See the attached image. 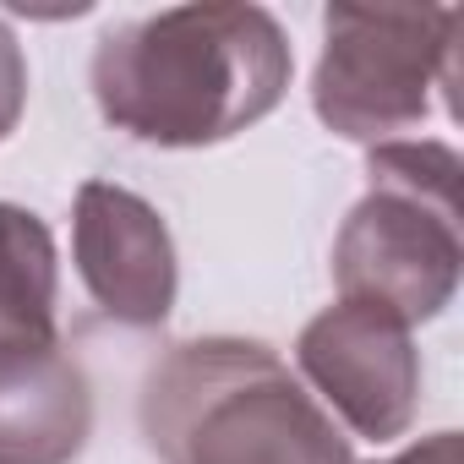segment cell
I'll return each mask as SVG.
<instances>
[{
  "instance_id": "obj_10",
  "label": "cell",
  "mask_w": 464,
  "mask_h": 464,
  "mask_svg": "<svg viewBox=\"0 0 464 464\" xmlns=\"http://www.w3.org/2000/svg\"><path fill=\"white\" fill-rule=\"evenodd\" d=\"M382 464H464V442H459V431H431V437H420L415 448H404Z\"/></svg>"
},
{
  "instance_id": "obj_9",
  "label": "cell",
  "mask_w": 464,
  "mask_h": 464,
  "mask_svg": "<svg viewBox=\"0 0 464 464\" xmlns=\"http://www.w3.org/2000/svg\"><path fill=\"white\" fill-rule=\"evenodd\" d=\"M23 104H28V61H23V44L12 39V28L0 23V142L17 131Z\"/></svg>"
},
{
  "instance_id": "obj_8",
  "label": "cell",
  "mask_w": 464,
  "mask_h": 464,
  "mask_svg": "<svg viewBox=\"0 0 464 464\" xmlns=\"http://www.w3.org/2000/svg\"><path fill=\"white\" fill-rule=\"evenodd\" d=\"M55 301L61 263L50 224L17 202H0V361L61 344Z\"/></svg>"
},
{
  "instance_id": "obj_7",
  "label": "cell",
  "mask_w": 464,
  "mask_h": 464,
  "mask_svg": "<svg viewBox=\"0 0 464 464\" xmlns=\"http://www.w3.org/2000/svg\"><path fill=\"white\" fill-rule=\"evenodd\" d=\"M93 431V393L66 344L0 361V464H77Z\"/></svg>"
},
{
  "instance_id": "obj_2",
  "label": "cell",
  "mask_w": 464,
  "mask_h": 464,
  "mask_svg": "<svg viewBox=\"0 0 464 464\" xmlns=\"http://www.w3.org/2000/svg\"><path fill=\"white\" fill-rule=\"evenodd\" d=\"M164 464H355L334 415L257 339L175 344L142 388Z\"/></svg>"
},
{
  "instance_id": "obj_4",
  "label": "cell",
  "mask_w": 464,
  "mask_h": 464,
  "mask_svg": "<svg viewBox=\"0 0 464 464\" xmlns=\"http://www.w3.org/2000/svg\"><path fill=\"white\" fill-rule=\"evenodd\" d=\"M453 6H328L312 110L328 131L382 148L415 131L442 93L453 110Z\"/></svg>"
},
{
  "instance_id": "obj_5",
  "label": "cell",
  "mask_w": 464,
  "mask_h": 464,
  "mask_svg": "<svg viewBox=\"0 0 464 464\" xmlns=\"http://www.w3.org/2000/svg\"><path fill=\"white\" fill-rule=\"evenodd\" d=\"M295 361L301 377L355 437L393 442L410 431L420 404V355L393 312L366 301H339L301 328Z\"/></svg>"
},
{
  "instance_id": "obj_1",
  "label": "cell",
  "mask_w": 464,
  "mask_h": 464,
  "mask_svg": "<svg viewBox=\"0 0 464 464\" xmlns=\"http://www.w3.org/2000/svg\"><path fill=\"white\" fill-rule=\"evenodd\" d=\"M295 55L263 6H169L110 28L88 82L99 115L153 148H208L279 110Z\"/></svg>"
},
{
  "instance_id": "obj_3",
  "label": "cell",
  "mask_w": 464,
  "mask_h": 464,
  "mask_svg": "<svg viewBox=\"0 0 464 464\" xmlns=\"http://www.w3.org/2000/svg\"><path fill=\"white\" fill-rule=\"evenodd\" d=\"M459 153L448 142H382L366 159V197L334 241V285L344 301L393 312L404 328L431 323L464 268Z\"/></svg>"
},
{
  "instance_id": "obj_6",
  "label": "cell",
  "mask_w": 464,
  "mask_h": 464,
  "mask_svg": "<svg viewBox=\"0 0 464 464\" xmlns=\"http://www.w3.org/2000/svg\"><path fill=\"white\" fill-rule=\"evenodd\" d=\"M72 257L93 306L126 328H159L175 306V241L164 218L126 186L88 180L72 213Z\"/></svg>"
}]
</instances>
